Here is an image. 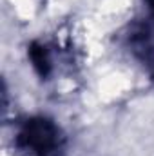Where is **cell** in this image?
Instances as JSON below:
<instances>
[{
	"label": "cell",
	"instance_id": "cell-2",
	"mask_svg": "<svg viewBox=\"0 0 154 156\" xmlns=\"http://www.w3.org/2000/svg\"><path fill=\"white\" fill-rule=\"evenodd\" d=\"M147 4H149V7L154 11V0H147Z\"/></svg>",
	"mask_w": 154,
	"mask_h": 156
},
{
	"label": "cell",
	"instance_id": "cell-1",
	"mask_svg": "<svg viewBox=\"0 0 154 156\" xmlns=\"http://www.w3.org/2000/svg\"><path fill=\"white\" fill-rule=\"evenodd\" d=\"M20 142L22 147L33 154H47L58 144V131L51 122L44 118H35L22 127Z\"/></svg>",
	"mask_w": 154,
	"mask_h": 156
}]
</instances>
